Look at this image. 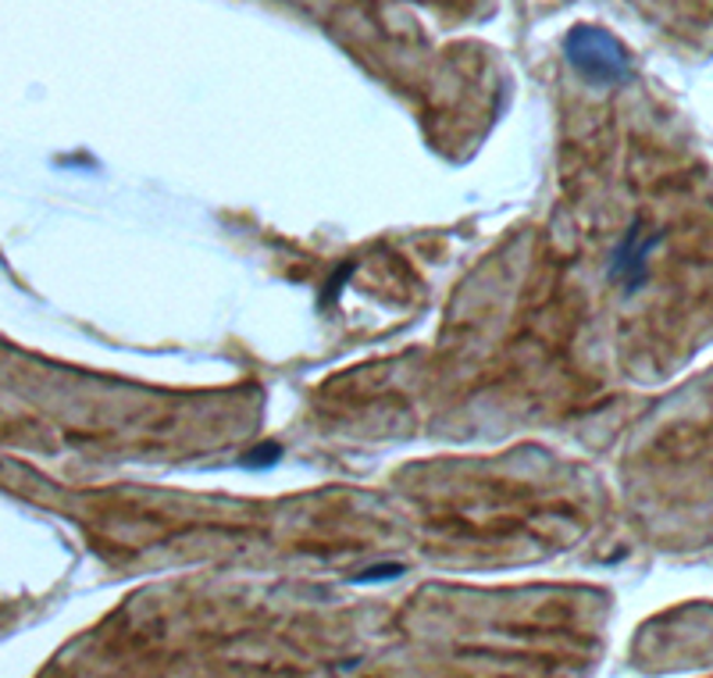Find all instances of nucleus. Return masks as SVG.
<instances>
[{
	"mask_svg": "<svg viewBox=\"0 0 713 678\" xmlns=\"http://www.w3.org/2000/svg\"><path fill=\"white\" fill-rule=\"evenodd\" d=\"M279 457H282V446L279 443H265V446H257V451L246 454V465H250V468H271Z\"/></svg>",
	"mask_w": 713,
	"mask_h": 678,
	"instance_id": "obj_3",
	"label": "nucleus"
},
{
	"mask_svg": "<svg viewBox=\"0 0 713 678\" xmlns=\"http://www.w3.org/2000/svg\"><path fill=\"white\" fill-rule=\"evenodd\" d=\"M564 54L570 61V69L595 86H620L631 79L628 50L611 33L595 29V25H575L564 36Z\"/></svg>",
	"mask_w": 713,
	"mask_h": 678,
	"instance_id": "obj_1",
	"label": "nucleus"
},
{
	"mask_svg": "<svg viewBox=\"0 0 713 678\" xmlns=\"http://www.w3.org/2000/svg\"><path fill=\"white\" fill-rule=\"evenodd\" d=\"M349 275H354V264H343L340 272H335V275L329 279L325 293H321V307H329V304H335V300H340V293H343V283H346Z\"/></svg>",
	"mask_w": 713,
	"mask_h": 678,
	"instance_id": "obj_4",
	"label": "nucleus"
},
{
	"mask_svg": "<svg viewBox=\"0 0 713 678\" xmlns=\"http://www.w3.org/2000/svg\"><path fill=\"white\" fill-rule=\"evenodd\" d=\"M660 233H646L642 222H631V229L620 236L614 261H611V279L620 283L625 293H635L646 279H650V254L660 247Z\"/></svg>",
	"mask_w": 713,
	"mask_h": 678,
	"instance_id": "obj_2",
	"label": "nucleus"
},
{
	"mask_svg": "<svg viewBox=\"0 0 713 678\" xmlns=\"http://www.w3.org/2000/svg\"><path fill=\"white\" fill-rule=\"evenodd\" d=\"M404 575V565H379V568H368L357 575V582H382V579H396Z\"/></svg>",
	"mask_w": 713,
	"mask_h": 678,
	"instance_id": "obj_5",
	"label": "nucleus"
}]
</instances>
